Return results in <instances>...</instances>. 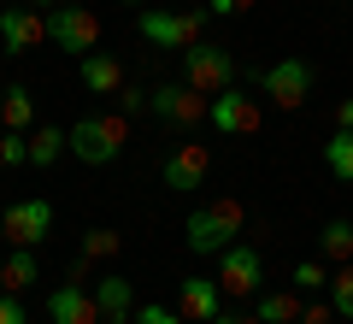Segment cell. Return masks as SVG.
Instances as JSON below:
<instances>
[{
    "instance_id": "6da1fadb",
    "label": "cell",
    "mask_w": 353,
    "mask_h": 324,
    "mask_svg": "<svg viewBox=\"0 0 353 324\" xmlns=\"http://www.w3.org/2000/svg\"><path fill=\"white\" fill-rule=\"evenodd\" d=\"M130 142V118L124 113H83L71 130H65V148L83 165H112Z\"/></svg>"
},
{
    "instance_id": "7a4b0ae2",
    "label": "cell",
    "mask_w": 353,
    "mask_h": 324,
    "mask_svg": "<svg viewBox=\"0 0 353 324\" xmlns=\"http://www.w3.org/2000/svg\"><path fill=\"white\" fill-rule=\"evenodd\" d=\"M241 225H248V212H241V200H206V207H194L189 212V225H183V242H189L194 254H224L230 242L241 236Z\"/></svg>"
},
{
    "instance_id": "3957f363",
    "label": "cell",
    "mask_w": 353,
    "mask_h": 324,
    "mask_svg": "<svg viewBox=\"0 0 353 324\" xmlns=\"http://www.w3.org/2000/svg\"><path fill=\"white\" fill-rule=\"evenodd\" d=\"M206 6L201 12H176V6H141V36L153 41V48H194V41H206Z\"/></svg>"
},
{
    "instance_id": "277c9868",
    "label": "cell",
    "mask_w": 353,
    "mask_h": 324,
    "mask_svg": "<svg viewBox=\"0 0 353 324\" xmlns=\"http://www.w3.org/2000/svg\"><path fill=\"white\" fill-rule=\"evenodd\" d=\"M0 236H6V248H41L53 236V200H41V195L12 200L0 212Z\"/></svg>"
},
{
    "instance_id": "5b68a950",
    "label": "cell",
    "mask_w": 353,
    "mask_h": 324,
    "mask_svg": "<svg viewBox=\"0 0 353 324\" xmlns=\"http://www.w3.org/2000/svg\"><path fill=\"white\" fill-rule=\"evenodd\" d=\"M259 95H271V106L277 113H301L306 95H312V65L301 59V53H289V59L265 65L259 71Z\"/></svg>"
},
{
    "instance_id": "8992f818",
    "label": "cell",
    "mask_w": 353,
    "mask_h": 324,
    "mask_svg": "<svg viewBox=\"0 0 353 324\" xmlns=\"http://www.w3.org/2000/svg\"><path fill=\"white\" fill-rule=\"evenodd\" d=\"M48 41L83 59V53L101 48V18L88 12V6H77V0H59V6L48 12Z\"/></svg>"
},
{
    "instance_id": "52a82bcc",
    "label": "cell",
    "mask_w": 353,
    "mask_h": 324,
    "mask_svg": "<svg viewBox=\"0 0 353 324\" xmlns=\"http://www.w3.org/2000/svg\"><path fill=\"white\" fill-rule=\"evenodd\" d=\"M183 83L201 88V95H224L236 83V59L218 41H194V48H183Z\"/></svg>"
},
{
    "instance_id": "ba28073f",
    "label": "cell",
    "mask_w": 353,
    "mask_h": 324,
    "mask_svg": "<svg viewBox=\"0 0 353 324\" xmlns=\"http://www.w3.org/2000/svg\"><path fill=\"white\" fill-rule=\"evenodd\" d=\"M148 106H153V113H159L171 130L194 136V130L206 124V106H212V95H201V88H189V83H165V88H153V95H148Z\"/></svg>"
},
{
    "instance_id": "9c48e42d",
    "label": "cell",
    "mask_w": 353,
    "mask_h": 324,
    "mask_svg": "<svg viewBox=\"0 0 353 324\" xmlns=\"http://www.w3.org/2000/svg\"><path fill=\"white\" fill-rule=\"evenodd\" d=\"M206 124H212L218 136H259L265 106H259L253 95H241L236 83H230L224 95H212V106H206Z\"/></svg>"
},
{
    "instance_id": "30bf717a",
    "label": "cell",
    "mask_w": 353,
    "mask_h": 324,
    "mask_svg": "<svg viewBox=\"0 0 353 324\" xmlns=\"http://www.w3.org/2000/svg\"><path fill=\"white\" fill-rule=\"evenodd\" d=\"M259 283H265V260H259V248L253 242H230L224 254H218V289L224 295H259Z\"/></svg>"
},
{
    "instance_id": "8fae6325",
    "label": "cell",
    "mask_w": 353,
    "mask_h": 324,
    "mask_svg": "<svg viewBox=\"0 0 353 324\" xmlns=\"http://www.w3.org/2000/svg\"><path fill=\"white\" fill-rule=\"evenodd\" d=\"M206 177H212V148H206V142H176V148L165 153V183H171L176 195L206 189Z\"/></svg>"
},
{
    "instance_id": "7c38bea8",
    "label": "cell",
    "mask_w": 353,
    "mask_h": 324,
    "mask_svg": "<svg viewBox=\"0 0 353 324\" xmlns=\"http://www.w3.org/2000/svg\"><path fill=\"white\" fill-rule=\"evenodd\" d=\"M0 41H6V53L41 48V41H48V12H36L24 0H6V6H0Z\"/></svg>"
},
{
    "instance_id": "4fadbf2b",
    "label": "cell",
    "mask_w": 353,
    "mask_h": 324,
    "mask_svg": "<svg viewBox=\"0 0 353 324\" xmlns=\"http://www.w3.org/2000/svg\"><path fill=\"white\" fill-rule=\"evenodd\" d=\"M176 312L194 324H212L218 312H224V289H218V277H176Z\"/></svg>"
},
{
    "instance_id": "5bb4252c",
    "label": "cell",
    "mask_w": 353,
    "mask_h": 324,
    "mask_svg": "<svg viewBox=\"0 0 353 324\" xmlns=\"http://www.w3.org/2000/svg\"><path fill=\"white\" fill-rule=\"evenodd\" d=\"M48 318H53V324H101L94 289H83V283H59V289L48 295Z\"/></svg>"
},
{
    "instance_id": "9a60e30c",
    "label": "cell",
    "mask_w": 353,
    "mask_h": 324,
    "mask_svg": "<svg viewBox=\"0 0 353 324\" xmlns=\"http://www.w3.org/2000/svg\"><path fill=\"white\" fill-rule=\"evenodd\" d=\"M94 307H101V324H130V318H136L130 277H124V271H106L101 283H94Z\"/></svg>"
},
{
    "instance_id": "2e32d148",
    "label": "cell",
    "mask_w": 353,
    "mask_h": 324,
    "mask_svg": "<svg viewBox=\"0 0 353 324\" xmlns=\"http://www.w3.org/2000/svg\"><path fill=\"white\" fill-rule=\"evenodd\" d=\"M124 83H130V71L112 59V53H101V48L83 53V88H88V95H118Z\"/></svg>"
},
{
    "instance_id": "e0dca14e",
    "label": "cell",
    "mask_w": 353,
    "mask_h": 324,
    "mask_svg": "<svg viewBox=\"0 0 353 324\" xmlns=\"http://www.w3.org/2000/svg\"><path fill=\"white\" fill-rule=\"evenodd\" d=\"M318 260L324 265H353V225L347 218H330L318 230Z\"/></svg>"
},
{
    "instance_id": "ac0fdd59",
    "label": "cell",
    "mask_w": 353,
    "mask_h": 324,
    "mask_svg": "<svg viewBox=\"0 0 353 324\" xmlns=\"http://www.w3.org/2000/svg\"><path fill=\"white\" fill-rule=\"evenodd\" d=\"M0 130H36V95L24 83H12L0 95Z\"/></svg>"
},
{
    "instance_id": "d6986e66",
    "label": "cell",
    "mask_w": 353,
    "mask_h": 324,
    "mask_svg": "<svg viewBox=\"0 0 353 324\" xmlns=\"http://www.w3.org/2000/svg\"><path fill=\"white\" fill-rule=\"evenodd\" d=\"M65 153H71V148H65V130L59 124H36V130H30V165H36V171L59 165Z\"/></svg>"
},
{
    "instance_id": "ffe728a7",
    "label": "cell",
    "mask_w": 353,
    "mask_h": 324,
    "mask_svg": "<svg viewBox=\"0 0 353 324\" xmlns=\"http://www.w3.org/2000/svg\"><path fill=\"white\" fill-rule=\"evenodd\" d=\"M30 283H36V248H12L0 260V289L6 295H24Z\"/></svg>"
},
{
    "instance_id": "44dd1931",
    "label": "cell",
    "mask_w": 353,
    "mask_h": 324,
    "mask_svg": "<svg viewBox=\"0 0 353 324\" xmlns=\"http://www.w3.org/2000/svg\"><path fill=\"white\" fill-rule=\"evenodd\" d=\"M253 318L259 324H301V295L294 289H271V295H259Z\"/></svg>"
},
{
    "instance_id": "7402d4cb",
    "label": "cell",
    "mask_w": 353,
    "mask_h": 324,
    "mask_svg": "<svg viewBox=\"0 0 353 324\" xmlns=\"http://www.w3.org/2000/svg\"><path fill=\"white\" fill-rule=\"evenodd\" d=\"M324 165L336 183H353V130H336V136L324 142Z\"/></svg>"
},
{
    "instance_id": "603a6c76",
    "label": "cell",
    "mask_w": 353,
    "mask_h": 324,
    "mask_svg": "<svg viewBox=\"0 0 353 324\" xmlns=\"http://www.w3.org/2000/svg\"><path fill=\"white\" fill-rule=\"evenodd\" d=\"M118 248H124V236H118V230H88V236H83V254H77V260H88V265H101V260H112V254Z\"/></svg>"
},
{
    "instance_id": "cb8c5ba5",
    "label": "cell",
    "mask_w": 353,
    "mask_h": 324,
    "mask_svg": "<svg viewBox=\"0 0 353 324\" xmlns=\"http://www.w3.org/2000/svg\"><path fill=\"white\" fill-rule=\"evenodd\" d=\"M30 165V130H0V171Z\"/></svg>"
},
{
    "instance_id": "d4e9b609",
    "label": "cell",
    "mask_w": 353,
    "mask_h": 324,
    "mask_svg": "<svg viewBox=\"0 0 353 324\" xmlns=\"http://www.w3.org/2000/svg\"><path fill=\"white\" fill-rule=\"evenodd\" d=\"M330 307H336V318H353V265L330 271Z\"/></svg>"
},
{
    "instance_id": "484cf974",
    "label": "cell",
    "mask_w": 353,
    "mask_h": 324,
    "mask_svg": "<svg viewBox=\"0 0 353 324\" xmlns=\"http://www.w3.org/2000/svg\"><path fill=\"white\" fill-rule=\"evenodd\" d=\"M294 289H330V265L324 260H301L294 265Z\"/></svg>"
},
{
    "instance_id": "4316f807",
    "label": "cell",
    "mask_w": 353,
    "mask_h": 324,
    "mask_svg": "<svg viewBox=\"0 0 353 324\" xmlns=\"http://www.w3.org/2000/svg\"><path fill=\"white\" fill-rule=\"evenodd\" d=\"M130 324H183V312H171V307H153V301H148V307H136V318H130Z\"/></svg>"
},
{
    "instance_id": "83f0119b",
    "label": "cell",
    "mask_w": 353,
    "mask_h": 324,
    "mask_svg": "<svg viewBox=\"0 0 353 324\" xmlns=\"http://www.w3.org/2000/svg\"><path fill=\"white\" fill-rule=\"evenodd\" d=\"M0 324H30L24 301H18V295H6V289H0Z\"/></svg>"
},
{
    "instance_id": "f1b7e54d",
    "label": "cell",
    "mask_w": 353,
    "mask_h": 324,
    "mask_svg": "<svg viewBox=\"0 0 353 324\" xmlns=\"http://www.w3.org/2000/svg\"><path fill=\"white\" fill-rule=\"evenodd\" d=\"M112 100H118V113H124V118H130V113H141V106H148V95H141L136 83H124V88H118Z\"/></svg>"
},
{
    "instance_id": "f546056e",
    "label": "cell",
    "mask_w": 353,
    "mask_h": 324,
    "mask_svg": "<svg viewBox=\"0 0 353 324\" xmlns=\"http://www.w3.org/2000/svg\"><path fill=\"white\" fill-rule=\"evenodd\" d=\"M301 324H336V307L330 301H312V307H301Z\"/></svg>"
},
{
    "instance_id": "4dcf8cb0",
    "label": "cell",
    "mask_w": 353,
    "mask_h": 324,
    "mask_svg": "<svg viewBox=\"0 0 353 324\" xmlns=\"http://www.w3.org/2000/svg\"><path fill=\"white\" fill-rule=\"evenodd\" d=\"M248 6H253V0H206V12H212V18H241Z\"/></svg>"
},
{
    "instance_id": "1f68e13d",
    "label": "cell",
    "mask_w": 353,
    "mask_h": 324,
    "mask_svg": "<svg viewBox=\"0 0 353 324\" xmlns=\"http://www.w3.org/2000/svg\"><path fill=\"white\" fill-rule=\"evenodd\" d=\"M336 130H353V95H347V100L336 106Z\"/></svg>"
},
{
    "instance_id": "d6a6232c",
    "label": "cell",
    "mask_w": 353,
    "mask_h": 324,
    "mask_svg": "<svg viewBox=\"0 0 353 324\" xmlns=\"http://www.w3.org/2000/svg\"><path fill=\"white\" fill-rule=\"evenodd\" d=\"M212 324H259V318H248V312H218Z\"/></svg>"
},
{
    "instance_id": "836d02e7",
    "label": "cell",
    "mask_w": 353,
    "mask_h": 324,
    "mask_svg": "<svg viewBox=\"0 0 353 324\" xmlns=\"http://www.w3.org/2000/svg\"><path fill=\"white\" fill-rule=\"evenodd\" d=\"M24 6H36V12H53V6H59V0H24Z\"/></svg>"
},
{
    "instance_id": "e575fe53",
    "label": "cell",
    "mask_w": 353,
    "mask_h": 324,
    "mask_svg": "<svg viewBox=\"0 0 353 324\" xmlns=\"http://www.w3.org/2000/svg\"><path fill=\"white\" fill-rule=\"evenodd\" d=\"M124 6H136V12H141V6H153V0H124Z\"/></svg>"
},
{
    "instance_id": "d590c367",
    "label": "cell",
    "mask_w": 353,
    "mask_h": 324,
    "mask_svg": "<svg viewBox=\"0 0 353 324\" xmlns=\"http://www.w3.org/2000/svg\"><path fill=\"white\" fill-rule=\"evenodd\" d=\"M0 53H6V41H0Z\"/></svg>"
},
{
    "instance_id": "8d00e7d4",
    "label": "cell",
    "mask_w": 353,
    "mask_h": 324,
    "mask_svg": "<svg viewBox=\"0 0 353 324\" xmlns=\"http://www.w3.org/2000/svg\"><path fill=\"white\" fill-rule=\"evenodd\" d=\"M0 212H6V207H0Z\"/></svg>"
}]
</instances>
